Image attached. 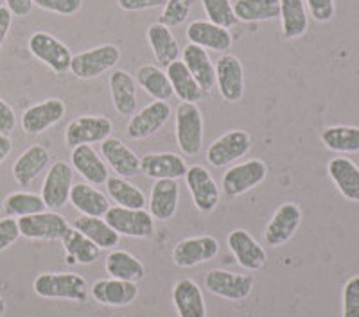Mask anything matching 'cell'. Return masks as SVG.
Here are the masks:
<instances>
[{"label": "cell", "instance_id": "obj_1", "mask_svg": "<svg viewBox=\"0 0 359 317\" xmlns=\"http://www.w3.org/2000/svg\"><path fill=\"white\" fill-rule=\"evenodd\" d=\"M34 294L45 300H69L83 303L88 297V283L78 273H41L34 278Z\"/></svg>", "mask_w": 359, "mask_h": 317}, {"label": "cell", "instance_id": "obj_2", "mask_svg": "<svg viewBox=\"0 0 359 317\" xmlns=\"http://www.w3.org/2000/svg\"><path fill=\"white\" fill-rule=\"evenodd\" d=\"M121 62V49L114 43H102L85 52L74 54L70 72L78 79H95Z\"/></svg>", "mask_w": 359, "mask_h": 317}, {"label": "cell", "instance_id": "obj_3", "mask_svg": "<svg viewBox=\"0 0 359 317\" xmlns=\"http://www.w3.org/2000/svg\"><path fill=\"white\" fill-rule=\"evenodd\" d=\"M176 142L185 156H196L203 147V115L194 102H182L176 110Z\"/></svg>", "mask_w": 359, "mask_h": 317}, {"label": "cell", "instance_id": "obj_4", "mask_svg": "<svg viewBox=\"0 0 359 317\" xmlns=\"http://www.w3.org/2000/svg\"><path fill=\"white\" fill-rule=\"evenodd\" d=\"M29 52L33 54L36 59H40L43 65L49 66L54 73H65L70 70V63H72V56L70 49L63 43L62 40H57L54 34L45 33V31H36L29 38Z\"/></svg>", "mask_w": 359, "mask_h": 317}, {"label": "cell", "instance_id": "obj_5", "mask_svg": "<svg viewBox=\"0 0 359 317\" xmlns=\"http://www.w3.org/2000/svg\"><path fill=\"white\" fill-rule=\"evenodd\" d=\"M114 124L108 117L102 115H81L74 118L65 129V142L70 149L78 146L101 143L110 139Z\"/></svg>", "mask_w": 359, "mask_h": 317}, {"label": "cell", "instance_id": "obj_6", "mask_svg": "<svg viewBox=\"0 0 359 317\" xmlns=\"http://www.w3.org/2000/svg\"><path fill=\"white\" fill-rule=\"evenodd\" d=\"M104 220L118 235L133 237V239H147L155 232V219L144 208L131 210V208L110 206V210L104 213Z\"/></svg>", "mask_w": 359, "mask_h": 317}, {"label": "cell", "instance_id": "obj_7", "mask_svg": "<svg viewBox=\"0 0 359 317\" xmlns=\"http://www.w3.org/2000/svg\"><path fill=\"white\" fill-rule=\"evenodd\" d=\"M255 280L250 274H237L224 269H212L205 274V287L210 294L229 301H243L252 294Z\"/></svg>", "mask_w": 359, "mask_h": 317}, {"label": "cell", "instance_id": "obj_8", "mask_svg": "<svg viewBox=\"0 0 359 317\" xmlns=\"http://www.w3.org/2000/svg\"><path fill=\"white\" fill-rule=\"evenodd\" d=\"M268 176V165L262 160H248L233 165L223 176V190L229 197H239L259 187Z\"/></svg>", "mask_w": 359, "mask_h": 317}, {"label": "cell", "instance_id": "obj_9", "mask_svg": "<svg viewBox=\"0 0 359 317\" xmlns=\"http://www.w3.org/2000/svg\"><path fill=\"white\" fill-rule=\"evenodd\" d=\"M18 228L20 235L29 240H62L70 226L65 217L57 211L45 210L34 216L20 217Z\"/></svg>", "mask_w": 359, "mask_h": 317}, {"label": "cell", "instance_id": "obj_10", "mask_svg": "<svg viewBox=\"0 0 359 317\" xmlns=\"http://www.w3.org/2000/svg\"><path fill=\"white\" fill-rule=\"evenodd\" d=\"M219 253V242L210 235L189 237L176 242L172 248V264L176 267H196L216 258Z\"/></svg>", "mask_w": 359, "mask_h": 317}, {"label": "cell", "instance_id": "obj_11", "mask_svg": "<svg viewBox=\"0 0 359 317\" xmlns=\"http://www.w3.org/2000/svg\"><path fill=\"white\" fill-rule=\"evenodd\" d=\"M252 149V136L245 129H232L224 133L223 136L216 140L207 150V162L212 167L221 169L224 165H230L236 160L243 156Z\"/></svg>", "mask_w": 359, "mask_h": 317}, {"label": "cell", "instance_id": "obj_12", "mask_svg": "<svg viewBox=\"0 0 359 317\" xmlns=\"http://www.w3.org/2000/svg\"><path fill=\"white\" fill-rule=\"evenodd\" d=\"M302 223V210L297 203H284L277 208L269 219L264 232V240L269 248H280L293 239Z\"/></svg>", "mask_w": 359, "mask_h": 317}, {"label": "cell", "instance_id": "obj_13", "mask_svg": "<svg viewBox=\"0 0 359 317\" xmlns=\"http://www.w3.org/2000/svg\"><path fill=\"white\" fill-rule=\"evenodd\" d=\"M216 85L221 97L233 104L245 95V69L233 54H223L216 63Z\"/></svg>", "mask_w": 359, "mask_h": 317}, {"label": "cell", "instance_id": "obj_14", "mask_svg": "<svg viewBox=\"0 0 359 317\" xmlns=\"http://www.w3.org/2000/svg\"><path fill=\"white\" fill-rule=\"evenodd\" d=\"M171 117V106L165 101H155L147 104L139 113L131 115L126 133L131 140H144L158 133Z\"/></svg>", "mask_w": 359, "mask_h": 317}, {"label": "cell", "instance_id": "obj_15", "mask_svg": "<svg viewBox=\"0 0 359 317\" xmlns=\"http://www.w3.org/2000/svg\"><path fill=\"white\" fill-rule=\"evenodd\" d=\"M74 171L69 163L56 162L45 176L43 187H41V199L47 210H62L69 201L70 188H72Z\"/></svg>", "mask_w": 359, "mask_h": 317}, {"label": "cell", "instance_id": "obj_16", "mask_svg": "<svg viewBox=\"0 0 359 317\" xmlns=\"http://www.w3.org/2000/svg\"><path fill=\"white\" fill-rule=\"evenodd\" d=\"M189 192L192 195V203L201 213H208L217 206L221 192L210 172L203 165H192L185 174Z\"/></svg>", "mask_w": 359, "mask_h": 317}, {"label": "cell", "instance_id": "obj_17", "mask_svg": "<svg viewBox=\"0 0 359 317\" xmlns=\"http://www.w3.org/2000/svg\"><path fill=\"white\" fill-rule=\"evenodd\" d=\"M67 106L62 99H47L31 106L22 115V129L27 134H41L49 127L56 126L65 117Z\"/></svg>", "mask_w": 359, "mask_h": 317}, {"label": "cell", "instance_id": "obj_18", "mask_svg": "<svg viewBox=\"0 0 359 317\" xmlns=\"http://www.w3.org/2000/svg\"><path fill=\"white\" fill-rule=\"evenodd\" d=\"M92 297L95 303L102 307H130L139 297V285L135 281L117 280V278H107V280H99L92 285Z\"/></svg>", "mask_w": 359, "mask_h": 317}, {"label": "cell", "instance_id": "obj_19", "mask_svg": "<svg viewBox=\"0 0 359 317\" xmlns=\"http://www.w3.org/2000/svg\"><path fill=\"white\" fill-rule=\"evenodd\" d=\"M226 244L236 256L237 264L246 271H259L268 264L266 249L246 230H232L229 233Z\"/></svg>", "mask_w": 359, "mask_h": 317}, {"label": "cell", "instance_id": "obj_20", "mask_svg": "<svg viewBox=\"0 0 359 317\" xmlns=\"http://www.w3.org/2000/svg\"><path fill=\"white\" fill-rule=\"evenodd\" d=\"M187 163L175 153H149L140 158V172L151 179H180L187 174Z\"/></svg>", "mask_w": 359, "mask_h": 317}, {"label": "cell", "instance_id": "obj_21", "mask_svg": "<svg viewBox=\"0 0 359 317\" xmlns=\"http://www.w3.org/2000/svg\"><path fill=\"white\" fill-rule=\"evenodd\" d=\"M189 43L200 45L214 52H229L232 47V34L229 29L219 27L208 20H194L187 27Z\"/></svg>", "mask_w": 359, "mask_h": 317}, {"label": "cell", "instance_id": "obj_22", "mask_svg": "<svg viewBox=\"0 0 359 317\" xmlns=\"http://www.w3.org/2000/svg\"><path fill=\"white\" fill-rule=\"evenodd\" d=\"M172 303L178 317H207V303L200 285L191 278L176 281L172 289Z\"/></svg>", "mask_w": 359, "mask_h": 317}, {"label": "cell", "instance_id": "obj_23", "mask_svg": "<svg viewBox=\"0 0 359 317\" xmlns=\"http://www.w3.org/2000/svg\"><path fill=\"white\" fill-rule=\"evenodd\" d=\"M180 201V185L176 179H158L151 188L149 213L156 220H171L176 216Z\"/></svg>", "mask_w": 359, "mask_h": 317}, {"label": "cell", "instance_id": "obj_24", "mask_svg": "<svg viewBox=\"0 0 359 317\" xmlns=\"http://www.w3.org/2000/svg\"><path fill=\"white\" fill-rule=\"evenodd\" d=\"M182 57H184L182 62L185 63L189 72L192 73V78L196 79L205 94L212 92L214 86H216V66L210 62L207 49H203L200 45L189 43L182 50Z\"/></svg>", "mask_w": 359, "mask_h": 317}, {"label": "cell", "instance_id": "obj_25", "mask_svg": "<svg viewBox=\"0 0 359 317\" xmlns=\"http://www.w3.org/2000/svg\"><path fill=\"white\" fill-rule=\"evenodd\" d=\"M327 172L345 199L359 203V167L351 158L336 156L327 165Z\"/></svg>", "mask_w": 359, "mask_h": 317}, {"label": "cell", "instance_id": "obj_26", "mask_svg": "<svg viewBox=\"0 0 359 317\" xmlns=\"http://www.w3.org/2000/svg\"><path fill=\"white\" fill-rule=\"evenodd\" d=\"M70 160H72V167L76 169L90 185H94V187L104 185L108 181V178H110L107 162L101 160V156L95 153V149L92 146L74 147Z\"/></svg>", "mask_w": 359, "mask_h": 317}, {"label": "cell", "instance_id": "obj_27", "mask_svg": "<svg viewBox=\"0 0 359 317\" xmlns=\"http://www.w3.org/2000/svg\"><path fill=\"white\" fill-rule=\"evenodd\" d=\"M101 155L121 178H131L140 171V158L118 139H107L101 142Z\"/></svg>", "mask_w": 359, "mask_h": 317}, {"label": "cell", "instance_id": "obj_28", "mask_svg": "<svg viewBox=\"0 0 359 317\" xmlns=\"http://www.w3.org/2000/svg\"><path fill=\"white\" fill-rule=\"evenodd\" d=\"M50 155L43 146H31L25 149L13 165V178L22 187H27L38 178V174L45 171L49 165Z\"/></svg>", "mask_w": 359, "mask_h": 317}, {"label": "cell", "instance_id": "obj_29", "mask_svg": "<svg viewBox=\"0 0 359 317\" xmlns=\"http://www.w3.org/2000/svg\"><path fill=\"white\" fill-rule=\"evenodd\" d=\"M110 94L114 108L118 115L131 117L137 111V81L131 73L124 70H115L110 76Z\"/></svg>", "mask_w": 359, "mask_h": 317}, {"label": "cell", "instance_id": "obj_30", "mask_svg": "<svg viewBox=\"0 0 359 317\" xmlns=\"http://www.w3.org/2000/svg\"><path fill=\"white\" fill-rule=\"evenodd\" d=\"M69 201L81 216L104 217V213L110 210V201L107 195L90 183L72 185Z\"/></svg>", "mask_w": 359, "mask_h": 317}, {"label": "cell", "instance_id": "obj_31", "mask_svg": "<svg viewBox=\"0 0 359 317\" xmlns=\"http://www.w3.org/2000/svg\"><path fill=\"white\" fill-rule=\"evenodd\" d=\"M65 248L67 264L69 265H90L97 262L101 256V248L95 246L90 239H86L81 232L76 228H69L62 239Z\"/></svg>", "mask_w": 359, "mask_h": 317}, {"label": "cell", "instance_id": "obj_32", "mask_svg": "<svg viewBox=\"0 0 359 317\" xmlns=\"http://www.w3.org/2000/svg\"><path fill=\"white\" fill-rule=\"evenodd\" d=\"M280 27L284 40L304 36L309 27L306 0H280Z\"/></svg>", "mask_w": 359, "mask_h": 317}, {"label": "cell", "instance_id": "obj_33", "mask_svg": "<svg viewBox=\"0 0 359 317\" xmlns=\"http://www.w3.org/2000/svg\"><path fill=\"white\" fill-rule=\"evenodd\" d=\"M147 41H149V47H151L158 65L168 66L176 59H180L182 50H180L178 40L171 33V29L162 25L160 22L147 27Z\"/></svg>", "mask_w": 359, "mask_h": 317}, {"label": "cell", "instance_id": "obj_34", "mask_svg": "<svg viewBox=\"0 0 359 317\" xmlns=\"http://www.w3.org/2000/svg\"><path fill=\"white\" fill-rule=\"evenodd\" d=\"M101 249H114L121 242V235L102 217L81 216L74 220V226Z\"/></svg>", "mask_w": 359, "mask_h": 317}, {"label": "cell", "instance_id": "obj_35", "mask_svg": "<svg viewBox=\"0 0 359 317\" xmlns=\"http://www.w3.org/2000/svg\"><path fill=\"white\" fill-rule=\"evenodd\" d=\"M165 73H168L169 83L172 86V92L178 95L180 101L184 102H198L205 95L203 90L196 83V79L192 78V73L185 66L182 59H176L171 65L165 66Z\"/></svg>", "mask_w": 359, "mask_h": 317}, {"label": "cell", "instance_id": "obj_36", "mask_svg": "<svg viewBox=\"0 0 359 317\" xmlns=\"http://www.w3.org/2000/svg\"><path fill=\"white\" fill-rule=\"evenodd\" d=\"M107 273L111 278H117V280H126V281H140L146 276V267H144L142 262L133 256L131 253L123 251V249H117V251H111L107 258Z\"/></svg>", "mask_w": 359, "mask_h": 317}, {"label": "cell", "instance_id": "obj_37", "mask_svg": "<svg viewBox=\"0 0 359 317\" xmlns=\"http://www.w3.org/2000/svg\"><path fill=\"white\" fill-rule=\"evenodd\" d=\"M135 81L139 83L140 88H144L147 95H151L155 101H165L175 95L172 92V86L169 83L168 73L163 72L162 69L155 65H142L137 70V79Z\"/></svg>", "mask_w": 359, "mask_h": 317}, {"label": "cell", "instance_id": "obj_38", "mask_svg": "<svg viewBox=\"0 0 359 317\" xmlns=\"http://www.w3.org/2000/svg\"><path fill=\"white\" fill-rule=\"evenodd\" d=\"M233 11L239 22H269L280 15V0H237Z\"/></svg>", "mask_w": 359, "mask_h": 317}, {"label": "cell", "instance_id": "obj_39", "mask_svg": "<svg viewBox=\"0 0 359 317\" xmlns=\"http://www.w3.org/2000/svg\"><path fill=\"white\" fill-rule=\"evenodd\" d=\"M323 146L334 153H359V127L331 126L320 134Z\"/></svg>", "mask_w": 359, "mask_h": 317}, {"label": "cell", "instance_id": "obj_40", "mask_svg": "<svg viewBox=\"0 0 359 317\" xmlns=\"http://www.w3.org/2000/svg\"><path fill=\"white\" fill-rule=\"evenodd\" d=\"M107 188L111 199L117 203V206L131 208V210H142L146 206L144 192L135 187V185H131L130 181H126V178H121V176L108 178Z\"/></svg>", "mask_w": 359, "mask_h": 317}, {"label": "cell", "instance_id": "obj_41", "mask_svg": "<svg viewBox=\"0 0 359 317\" xmlns=\"http://www.w3.org/2000/svg\"><path fill=\"white\" fill-rule=\"evenodd\" d=\"M2 210L8 217H27L47 210L41 195L31 192H13L2 203Z\"/></svg>", "mask_w": 359, "mask_h": 317}, {"label": "cell", "instance_id": "obj_42", "mask_svg": "<svg viewBox=\"0 0 359 317\" xmlns=\"http://www.w3.org/2000/svg\"><path fill=\"white\" fill-rule=\"evenodd\" d=\"M205 15L208 22L219 25V27L230 29L237 24L236 11H233L232 0H201Z\"/></svg>", "mask_w": 359, "mask_h": 317}, {"label": "cell", "instance_id": "obj_43", "mask_svg": "<svg viewBox=\"0 0 359 317\" xmlns=\"http://www.w3.org/2000/svg\"><path fill=\"white\" fill-rule=\"evenodd\" d=\"M196 0H168L163 6V11L160 15V24L165 27H178L187 20L189 13Z\"/></svg>", "mask_w": 359, "mask_h": 317}, {"label": "cell", "instance_id": "obj_44", "mask_svg": "<svg viewBox=\"0 0 359 317\" xmlns=\"http://www.w3.org/2000/svg\"><path fill=\"white\" fill-rule=\"evenodd\" d=\"M33 4L54 15L74 17L76 13L81 11L83 0H33Z\"/></svg>", "mask_w": 359, "mask_h": 317}, {"label": "cell", "instance_id": "obj_45", "mask_svg": "<svg viewBox=\"0 0 359 317\" xmlns=\"http://www.w3.org/2000/svg\"><path fill=\"white\" fill-rule=\"evenodd\" d=\"M343 317H359V276H352L343 287Z\"/></svg>", "mask_w": 359, "mask_h": 317}, {"label": "cell", "instance_id": "obj_46", "mask_svg": "<svg viewBox=\"0 0 359 317\" xmlns=\"http://www.w3.org/2000/svg\"><path fill=\"white\" fill-rule=\"evenodd\" d=\"M306 6L309 9L311 17L316 22H320V24L331 22L334 18V0H306Z\"/></svg>", "mask_w": 359, "mask_h": 317}, {"label": "cell", "instance_id": "obj_47", "mask_svg": "<svg viewBox=\"0 0 359 317\" xmlns=\"http://www.w3.org/2000/svg\"><path fill=\"white\" fill-rule=\"evenodd\" d=\"M20 237V228H18V220L15 217H6L0 219V253L11 248Z\"/></svg>", "mask_w": 359, "mask_h": 317}, {"label": "cell", "instance_id": "obj_48", "mask_svg": "<svg viewBox=\"0 0 359 317\" xmlns=\"http://www.w3.org/2000/svg\"><path fill=\"white\" fill-rule=\"evenodd\" d=\"M168 0H117L118 8L123 11L133 13V11H146V9L163 8Z\"/></svg>", "mask_w": 359, "mask_h": 317}, {"label": "cell", "instance_id": "obj_49", "mask_svg": "<svg viewBox=\"0 0 359 317\" xmlns=\"http://www.w3.org/2000/svg\"><path fill=\"white\" fill-rule=\"evenodd\" d=\"M17 126V115L11 106L0 97V134H9Z\"/></svg>", "mask_w": 359, "mask_h": 317}, {"label": "cell", "instance_id": "obj_50", "mask_svg": "<svg viewBox=\"0 0 359 317\" xmlns=\"http://www.w3.org/2000/svg\"><path fill=\"white\" fill-rule=\"evenodd\" d=\"M4 2H6L4 6L11 11L13 17H18V18L29 17L34 8L33 0H4Z\"/></svg>", "mask_w": 359, "mask_h": 317}, {"label": "cell", "instance_id": "obj_51", "mask_svg": "<svg viewBox=\"0 0 359 317\" xmlns=\"http://www.w3.org/2000/svg\"><path fill=\"white\" fill-rule=\"evenodd\" d=\"M13 24V15L6 6H0V49L4 45L6 38H8L9 31H11Z\"/></svg>", "mask_w": 359, "mask_h": 317}, {"label": "cell", "instance_id": "obj_52", "mask_svg": "<svg viewBox=\"0 0 359 317\" xmlns=\"http://www.w3.org/2000/svg\"><path fill=\"white\" fill-rule=\"evenodd\" d=\"M13 142L9 139V134H0V165L4 163V160L11 155Z\"/></svg>", "mask_w": 359, "mask_h": 317}, {"label": "cell", "instance_id": "obj_53", "mask_svg": "<svg viewBox=\"0 0 359 317\" xmlns=\"http://www.w3.org/2000/svg\"><path fill=\"white\" fill-rule=\"evenodd\" d=\"M4 314H6V301L4 297L0 296V317H4Z\"/></svg>", "mask_w": 359, "mask_h": 317}]
</instances>
